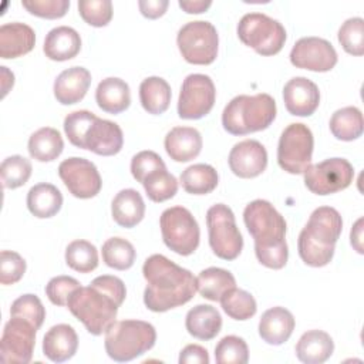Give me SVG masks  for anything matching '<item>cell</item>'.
<instances>
[{
	"instance_id": "ab89813d",
	"label": "cell",
	"mask_w": 364,
	"mask_h": 364,
	"mask_svg": "<svg viewBox=\"0 0 364 364\" xmlns=\"http://www.w3.org/2000/svg\"><path fill=\"white\" fill-rule=\"evenodd\" d=\"M31 162L21 155L7 156L0 166L1 182L6 189H16L23 186L31 176Z\"/></svg>"
},
{
	"instance_id": "4fadbf2b",
	"label": "cell",
	"mask_w": 364,
	"mask_h": 364,
	"mask_svg": "<svg viewBox=\"0 0 364 364\" xmlns=\"http://www.w3.org/2000/svg\"><path fill=\"white\" fill-rule=\"evenodd\" d=\"M303 175L307 189L323 196L348 188L354 179V168L344 158H330L310 165Z\"/></svg>"
},
{
	"instance_id": "d6986e66",
	"label": "cell",
	"mask_w": 364,
	"mask_h": 364,
	"mask_svg": "<svg viewBox=\"0 0 364 364\" xmlns=\"http://www.w3.org/2000/svg\"><path fill=\"white\" fill-rule=\"evenodd\" d=\"M286 109L296 117H310L320 104L318 87L306 77H293L283 88Z\"/></svg>"
},
{
	"instance_id": "2e32d148",
	"label": "cell",
	"mask_w": 364,
	"mask_h": 364,
	"mask_svg": "<svg viewBox=\"0 0 364 364\" xmlns=\"http://www.w3.org/2000/svg\"><path fill=\"white\" fill-rule=\"evenodd\" d=\"M58 175L70 193L78 199H90L100 193L102 181L97 166L78 156L64 159L58 165Z\"/></svg>"
},
{
	"instance_id": "f5cc1de1",
	"label": "cell",
	"mask_w": 364,
	"mask_h": 364,
	"mask_svg": "<svg viewBox=\"0 0 364 364\" xmlns=\"http://www.w3.org/2000/svg\"><path fill=\"white\" fill-rule=\"evenodd\" d=\"M350 243L360 255H363V218H360L351 228Z\"/></svg>"
},
{
	"instance_id": "7c38bea8",
	"label": "cell",
	"mask_w": 364,
	"mask_h": 364,
	"mask_svg": "<svg viewBox=\"0 0 364 364\" xmlns=\"http://www.w3.org/2000/svg\"><path fill=\"white\" fill-rule=\"evenodd\" d=\"M314 138L311 129L300 122L287 125L277 145L279 166L293 175L303 173L311 165Z\"/></svg>"
},
{
	"instance_id": "f907efd6",
	"label": "cell",
	"mask_w": 364,
	"mask_h": 364,
	"mask_svg": "<svg viewBox=\"0 0 364 364\" xmlns=\"http://www.w3.org/2000/svg\"><path fill=\"white\" fill-rule=\"evenodd\" d=\"M169 6L168 0H141L138 1L139 11L146 18H158L165 14Z\"/></svg>"
},
{
	"instance_id": "d6a6232c",
	"label": "cell",
	"mask_w": 364,
	"mask_h": 364,
	"mask_svg": "<svg viewBox=\"0 0 364 364\" xmlns=\"http://www.w3.org/2000/svg\"><path fill=\"white\" fill-rule=\"evenodd\" d=\"M236 286L235 276L220 267H208L196 277V290L210 301H219L222 296Z\"/></svg>"
},
{
	"instance_id": "277c9868",
	"label": "cell",
	"mask_w": 364,
	"mask_h": 364,
	"mask_svg": "<svg viewBox=\"0 0 364 364\" xmlns=\"http://www.w3.org/2000/svg\"><path fill=\"white\" fill-rule=\"evenodd\" d=\"M343 230V220L337 209L318 206L301 229L297 240L300 259L311 267L328 264L334 256L336 243Z\"/></svg>"
},
{
	"instance_id": "484cf974",
	"label": "cell",
	"mask_w": 364,
	"mask_h": 364,
	"mask_svg": "<svg viewBox=\"0 0 364 364\" xmlns=\"http://www.w3.org/2000/svg\"><path fill=\"white\" fill-rule=\"evenodd\" d=\"M111 215L115 223L122 228L136 226L145 215V202L141 193L132 188L119 191L111 202Z\"/></svg>"
},
{
	"instance_id": "836d02e7",
	"label": "cell",
	"mask_w": 364,
	"mask_h": 364,
	"mask_svg": "<svg viewBox=\"0 0 364 364\" xmlns=\"http://www.w3.org/2000/svg\"><path fill=\"white\" fill-rule=\"evenodd\" d=\"M219 182L216 169L208 164H193L181 173L182 188L191 195H208Z\"/></svg>"
},
{
	"instance_id": "ac0fdd59",
	"label": "cell",
	"mask_w": 364,
	"mask_h": 364,
	"mask_svg": "<svg viewBox=\"0 0 364 364\" xmlns=\"http://www.w3.org/2000/svg\"><path fill=\"white\" fill-rule=\"evenodd\" d=\"M230 171L243 179L256 178L267 166V151L256 139H245L233 145L229 152Z\"/></svg>"
},
{
	"instance_id": "5b68a950",
	"label": "cell",
	"mask_w": 364,
	"mask_h": 364,
	"mask_svg": "<svg viewBox=\"0 0 364 364\" xmlns=\"http://www.w3.org/2000/svg\"><path fill=\"white\" fill-rule=\"evenodd\" d=\"M64 132L68 141L81 149L97 155H117L124 145L122 129L117 122L98 118L94 112L78 109L64 118Z\"/></svg>"
},
{
	"instance_id": "c3c4849f",
	"label": "cell",
	"mask_w": 364,
	"mask_h": 364,
	"mask_svg": "<svg viewBox=\"0 0 364 364\" xmlns=\"http://www.w3.org/2000/svg\"><path fill=\"white\" fill-rule=\"evenodd\" d=\"M159 168H166V165L164 159L154 151H141L131 159V173L141 183L148 173Z\"/></svg>"
},
{
	"instance_id": "5bb4252c",
	"label": "cell",
	"mask_w": 364,
	"mask_h": 364,
	"mask_svg": "<svg viewBox=\"0 0 364 364\" xmlns=\"http://www.w3.org/2000/svg\"><path fill=\"white\" fill-rule=\"evenodd\" d=\"M216 98L212 78L206 74H189L181 87L178 115L182 119H199L210 112Z\"/></svg>"
},
{
	"instance_id": "e0dca14e",
	"label": "cell",
	"mask_w": 364,
	"mask_h": 364,
	"mask_svg": "<svg viewBox=\"0 0 364 364\" xmlns=\"http://www.w3.org/2000/svg\"><path fill=\"white\" fill-rule=\"evenodd\" d=\"M337 60L333 44L320 37H301L290 51V63L294 67L316 73L333 70Z\"/></svg>"
},
{
	"instance_id": "7a4b0ae2",
	"label": "cell",
	"mask_w": 364,
	"mask_h": 364,
	"mask_svg": "<svg viewBox=\"0 0 364 364\" xmlns=\"http://www.w3.org/2000/svg\"><path fill=\"white\" fill-rule=\"evenodd\" d=\"M142 274L146 280L144 304L154 313H164L192 300L196 291V277L164 255L149 256Z\"/></svg>"
},
{
	"instance_id": "8992f818",
	"label": "cell",
	"mask_w": 364,
	"mask_h": 364,
	"mask_svg": "<svg viewBox=\"0 0 364 364\" xmlns=\"http://www.w3.org/2000/svg\"><path fill=\"white\" fill-rule=\"evenodd\" d=\"M276 101L266 92L236 95L222 112V125L232 135H246L266 129L276 118Z\"/></svg>"
},
{
	"instance_id": "8d00e7d4",
	"label": "cell",
	"mask_w": 364,
	"mask_h": 364,
	"mask_svg": "<svg viewBox=\"0 0 364 364\" xmlns=\"http://www.w3.org/2000/svg\"><path fill=\"white\" fill-rule=\"evenodd\" d=\"M219 301L222 304L223 311L233 320H249L257 311L255 297L249 291L237 289L236 286L228 290Z\"/></svg>"
},
{
	"instance_id": "f35d334b",
	"label": "cell",
	"mask_w": 364,
	"mask_h": 364,
	"mask_svg": "<svg viewBox=\"0 0 364 364\" xmlns=\"http://www.w3.org/2000/svg\"><path fill=\"white\" fill-rule=\"evenodd\" d=\"M142 186L146 192V196L156 203L173 198L178 192V181L172 173L166 171V168H159L148 173L142 181Z\"/></svg>"
},
{
	"instance_id": "7dc6e473",
	"label": "cell",
	"mask_w": 364,
	"mask_h": 364,
	"mask_svg": "<svg viewBox=\"0 0 364 364\" xmlns=\"http://www.w3.org/2000/svg\"><path fill=\"white\" fill-rule=\"evenodd\" d=\"M81 284L71 276H55L46 284V294L55 306H67L71 293Z\"/></svg>"
},
{
	"instance_id": "ba28073f",
	"label": "cell",
	"mask_w": 364,
	"mask_h": 364,
	"mask_svg": "<svg viewBox=\"0 0 364 364\" xmlns=\"http://www.w3.org/2000/svg\"><path fill=\"white\" fill-rule=\"evenodd\" d=\"M239 40L260 55L277 54L286 43L283 24L263 13L245 14L236 27Z\"/></svg>"
},
{
	"instance_id": "cb8c5ba5",
	"label": "cell",
	"mask_w": 364,
	"mask_h": 364,
	"mask_svg": "<svg viewBox=\"0 0 364 364\" xmlns=\"http://www.w3.org/2000/svg\"><path fill=\"white\" fill-rule=\"evenodd\" d=\"M36 33L24 23H6L0 27V57L17 58L34 48Z\"/></svg>"
},
{
	"instance_id": "d590c367",
	"label": "cell",
	"mask_w": 364,
	"mask_h": 364,
	"mask_svg": "<svg viewBox=\"0 0 364 364\" xmlns=\"http://www.w3.org/2000/svg\"><path fill=\"white\" fill-rule=\"evenodd\" d=\"M101 253L104 263L115 270H128L132 267L136 257L132 243L118 236L107 239L102 245Z\"/></svg>"
},
{
	"instance_id": "603a6c76",
	"label": "cell",
	"mask_w": 364,
	"mask_h": 364,
	"mask_svg": "<svg viewBox=\"0 0 364 364\" xmlns=\"http://www.w3.org/2000/svg\"><path fill=\"white\" fill-rule=\"evenodd\" d=\"M78 348V336L70 324L53 326L43 338V354L53 363H64L74 357Z\"/></svg>"
},
{
	"instance_id": "8fae6325",
	"label": "cell",
	"mask_w": 364,
	"mask_h": 364,
	"mask_svg": "<svg viewBox=\"0 0 364 364\" xmlns=\"http://www.w3.org/2000/svg\"><path fill=\"white\" fill-rule=\"evenodd\" d=\"M176 44L185 61L196 65H208L218 57L219 36L212 23L196 20L179 28Z\"/></svg>"
},
{
	"instance_id": "9a60e30c",
	"label": "cell",
	"mask_w": 364,
	"mask_h": 364,
	"mask_svg": "<svg viewBox=\"0 0 364 364\" xmlns=\"http://www.w3.org/2000/svg\"><path fill=\"white\" fill-rule=\"evenodd\" d=\"M37 327L20 317H10L0 340V358L6 364H27L31 361Z\"/></svg>"
},
{
	"instance_id": "1f68e13d",
	"label": "cell",
	"mask_w": 364,
	"mask_h": 364,
	"mask_svg": "<svg viewBox=\"0 0 364 364\" xmlns=\"http://www.w3.org/2000/svg\"><path fill=\"white\" fill-rule=\"evenodd\" d=\"M171 85L162 77H148L139 85V101L142 108L152 115L164 114L171 102Z\"/></svg>"
},
{
	"instance_id": "9c48e42d",
	"label": "cell",
	"mask_w": 364,
	"mask_h": 364,
	"mask_svg": "<svg viewBox=\"0 0 364 364\" xmlns=\"http://www.w3.org/2000/svg\"><path fill=\"white\" fill-rule=\"evenodd\" d=\"M206 226L212 252L223 260H235L243 249V237L232 209L225 203L210 206L206 212Z\"/></svg>"
},
{
	"instance_id": "ee69618b",
	"label": "cell",
	"mask_w": 364,
	"mask_h": 364,
	"mask_svg": "<svg viewBox=\"0 0 364 364\" xmlns=\"http://www.w3.org/2000/svg\"><path fill=\"white\" fill-rule=\"evenodd\" d=\"M78 13L92 27H105L112 18V3L109 0H80Z\"/></svg>"
},
{
	"instance_id": "83f0119b",
	"label": "cell",
	"mask_w": 364,
	"mask_h": 364,
	"mask_svg": "<svg viewBox=\"0 0 364 364\" xmlns=\"http://www.w3.org/2000/svg\"><path fill=\"white\" fill-rule=\"evenodd\" d=\"M334 351V343L328 333L323 330H309L296 344V355L304 364H321Z\"/></svg>"
},
{
	"instance_id": "52a82bcc",
	"label": "cell",
	"mask_w": 364,
	"mask_h": 364,
	"mask_svg": "<svg viewBox=\"0 0 364 364\" xmlns=\"http://www.w3.org/2000/svg\"><path fill=\"white\" fill-rule=\"evenodd\" d=\"M156 341L155 327L142 320L114 321L105 331V351L118 363L131 361L154 347Z\"/></svg>"
},
{
	"instance_id": "4dcf8cb0",
	"label": "cell",
	"mask_w": 364,
	"mask_h": 364,
	"mask_svg": "<svg viewBox=\"0 0 364 364\" xmlns=\"http://www.w3.org/2000/svg\"><path fill=\"white\" fill-rule=\"evenodd\" d=\"M27 149L33 159L38 162H51L61 155L64 141L55 128L43 127L30 135Z\"/></svg>"
},
{
	"instance_id": "30bf717a",
	"label": "cell",
	"mask_w": 364,
	"mask_h": 364,
	"mask_svg": "<svg viewBox=\"0 0 364 364\" xmlns=\"http://www.w3.org/2000/svg\"><path fill=\"white\" fill-rule=\"evenodd\" d=\"M159 226L164 243L172 252L181 256L192 255L200 239V230L196 219L183 206H172L162 212Z\"/></svg>"
},
{
	"instance_id": "60d3db41",
	"label": "cell",
	"mask_w": 364,
	"mask_h": 364,
	"mask_svg": "<svg viewBox=\"0 0 364 364\" xmlns=\"http://www.w3.org/2000/svg\"><path fill=\"white\" fill-rule=\"evenodd\" d=\"M215 360L218 364H246L249 361L246 341L237 336L223 337L215 347Z\"/></svg>"
},
{
	"instance_id": "44dd1931",
	"label": "cell",
	"mask_w": 364,
	"mask_h": 364,
	"mask_svg": "<svg viewBox=\"0 0 364 364\" xmlns=\"http://www.w3.org/2000/svg\"><path fill=\"white\" fill-rule=\"evenodd\" d=\"M164 145L171 159L175 162H189L200 154L202 135L192 127H175L166 134Z\"/></svg>"
},
{
	"instance_id": "74e56055",
	"label": "cell",
	"mask_w": 364,
	"mask_h": 364,
	"mask_svg": "<svg viewBox=\"0 0 364 364\" xmlns=\"http://www.w3.org/2000/svg\"><path fill=\"white\" fill-rule=\"evenodd\" d=\"M65 263L75 272L90 273L98 266V250L88 240H73L65 249Z\"/></svg>"
},
{
	"instance_id": "7bdbcfd3",
	"label": "cell",
	"mask_w": 364,
	"mask_h": 364,
	"mask_svg": "<svg viewBox=\"0 0 364 364\" xmlns=\"http://www.w3.org/2000/svg\"><path fill=\"white\" fill-rule=\"evenodd\" d=\"M10 317H20L40 328L46 318V309L41 300L31 293L17 297L10 307Z\"/></svg>"
},
{
	"instance_id": "7402d4cb",
	"label": "cell",
	"mask_w": 364,
	"mask_h": 364,
	"mask_svg": "<svg viewBox=\"0 0 364 364\" xmlns=\"http://www.w3.org/2000/svg\"><path fill=\"white\" fill-rule=\"evenodd\" d=\"M293 314L280 306L266 310L259 321L260 338L272 346H280L286 343L294 330Z\"/></svg>"
},
{
	"instance_id": "6da1fadb",
	"label": "cell",
	"mask_w": 364,
	"mask_h": 364,
	"mask_svg": "<svg viewBox=\"0 0 364 364\" xmlns=\"http://www.w3.org/2000/svg\"><path fill=\"white\" fill-rule=\"evenodd\" d=\"M124 282L111 274L95 277L90 286H80L68 297L67 307L92 336H101L115 321L118 307L124 303Z\"/></svg>"
},
{
	"instance_id": "3957f363",
	"label": "cell",
	"mask_w": 364,
	"mask_h": 364,
	"mask_svg": "<svg viewBox=\"0 0 364 364\" xmlns=\"http://www.w3.org/2000/svg\"><path fill=\"white\" fill-rule=\"evenodd\" d=\"M243 220L255 240L257 260L269 269L284 267L289 259L286 220L276 208L264 199H255L246 205Z\"/></svg>"
},
{
	"instance_id": "4316f807",
	"label": "cell",
	"mask_w": 364,
	"mask_h": 364,
	"mask_svg": "<svg viewBox=\"0 0 364 364\" xmlns=\"http://www.w3.org/2000/svg\"><path fill=\"white\" fill-rule=\"evenodd\" d=\"M185 327L192 337L208 341L219 334L222 316L210 304H198L186 313Z\"/></svg>"
},
{
	"instance_id": "f6af8a7d",
	"label": "cell",
	"mask_w": 364,
	"mask_h": 364,
	"mask_svg": "<svg viewBox=\"0 0 364 364\" xmlns=\"http://www.w3.org/2000/svg\"><path fill=\"white\" fill-rule=\"evenodd\" d=\"M26 273V260L13 250H1L0 253V283L14 284Z\"/></svg>"
},
{
	"instance_id": "f1b7e54d",
	"label": "cell",
	"mask_w": 364,
	"mask_h": 364,
	"mask_svg": "<svg viewBox=\"0 0 364 364\" xmlns=\"http://www.w3.org/2000/svg\"><path fill=\"white\" fill-rule=\"evenodd\" d=\"M97 105L108 114H119L131 104L129 85L118 77L104 78L95 90Z\"/></svg>"
},
{
	"instance_id": "b9f144b4",
	"label": "cell",
	"mask_w": 364,
	"mask_h": 364,
	"mask_svg": "<svg viewBox=\"0 0 364 364\" xmlns=\"http://www.w3.org/2000/svg\"><path fill=\"white\" fill-rule=\"evenodd\" d=\"M338 43L351 55L364 54V20L361 17L347 18L338 28Z\"/></svg>"
},
{
	"instance_id": "e575fe53",
	"label": "cell",
	"mask_w": 364,
	"mask_h": 364,
	"mask_svg": "<svg viewBox=\"0 0 364 364\" xmlns=\"http://www.w3.org/2000/svg\"><path fill=\"white\" fill-rule=\"evenodd\" d=\"M330 131L340 141H354L361 136L364 129L363 114L357 107H344L330 118Z\"/></svg>"
},
{
	"instance_id": "f546056e",
	"label": "cell",
	"mask_w": 364,
	"mask_h": 364,
	"mask_svg": "<svg viewBox=\"0 0 364 364\" xmlns=\"http://www.w3.org/2000/svg\"><path fill=\"white\" fill-rule=\"evenodd\" d=\"M63 206V195L53 183L41 182L30 188L27 193V208L31 215L47 219L60 212Z\"/></svg>"
},
{
	"instance_id": "816d5d0a",
	"label": "cell",
	"mask_w": 364,
	"mask_h": 364,
	"mask_svg": "<svg viewBox=\"0 0 364 364\" xmlns=\"http://www.w3.org/2000/svg\"><path fill=\"white\" fill-rule=\"evenodd\" d=\"M179 7L186 11L188 14H199V13H203L206 11L210 6H212V1L209 0H181L179 3Z\"/></svg>"
},
{
	"instance_id": "681fc988",
	"label": "cell",
	"mask_w": 364,
	"mask_h": 364,
	"mask_svg": "<svg viewBox=\"0 0 364 364\" xmlns=\"http://www.w3.org/2000/svg\"><path fill=\"white\" fill-rule=\"evenodd\" d=\"M179 364H209L208 350L199 344H188L179 353Z\"/></svg>"
},
{
	"instance_id": "d4e9b609",
	"label": "cell",
	"mask_w": 364,
	"mask_h": 364,
	"mask_svg": "<svg viewBox=\"0 0 364 364\" xmlns=\"http://www.w3.org/2000/svg\"><path fill=\"white\" fill-rule=\"evenodd\" d=\"M81 50V37L73 27L58 26L46 36L43 51L53 61H67L74 58Z\"/></svg>"
},
{
	"instance_id": "ffe728a7",
	"label": "cell",
	"mask_w": 364,
	"mask_h": 364,
	"mask_svg": "<svg viewBox=\"0 0 364 364\" xmlns=\"http://www.w3.org/2000/svg\"><path fill=\"white\" fill-rule=\"evenodd\" d=\"M91 85V74L87 68L75 65L61 71L53 85L55 100L63 105L80 102Z\"/></svg>"
},
{
	"instance_id": "bcb514c9",
	"label": "cell",
	"mask_w": 364,
	"mask_h": 364,
	"mask_svg": "<svg viewBox=\"0 0 364 364\" xmlns=\"http://www.w3.org/2000/svg\"><path fill=\"white\" fill-rule=\"evenodd\" d=\"M23 7L41 18H60L70 9V0H21Z\"/></svg>"
}]
</instances>
